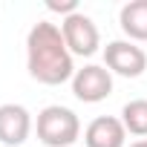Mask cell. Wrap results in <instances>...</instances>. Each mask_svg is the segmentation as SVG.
<instances>
[{"mask_svg":"<svg viewBox=\"0 0 147 147\" xmlns=\"http://www.w3.org/2000/svg\"><path fill=\"white\" fill-rule=\"evenodd\" d=\"M104 66L121 78H138L147 69V52L133 40H110L104 46Z\"/></svg>","mask_w":147,"mask_h":147,"instance_id":"cell-4","label":"cell"},{"mask_svg":"<svg viewBox=\"0 0 147 147\" xmlns=\"http://www.w3.org/2000/svg\"><path fill=\"white\" fill-rule=\"evenodd\" d=\"M46 9H49V12H58V15H63V18L81 12V9H78V0H46Z\"/></svg>","mask_w":147,"mask_h":147,"instance_id":"cell-10","label":"cell"},{"mask_svg":"<svg viewBox=\"0 0 147 147\" xmlns=\"http://www.w3.org/2000/svg\"><path fill=\"white\" fill-rule=\"evenodd\" d=\"M81 136V121L69 107L49 104L38 113V138L46 147H72Z\"/></svg>","mask_w":147,"mask_h":147,"instance_id":"cell-2","label":"cell"},{"mask_svg":"<svg viewBox=\"0 0 147 147\" xmlns=\"http://www.w3.org/2000/svg\"><path fill=\"white\" fill-rule=\"evenodd\" d=\"M113 92V72L98 63H87L72 75V95L84 104H98Z\"/></svg>","mask_w":147,"mask_h":147,"instance_id":"cell-5","label":"cell"},{"mask_svg":"<svg viewBox=\"0 0 147 147\" xmlns=\"http://www.w3.org/2000/svg\"><path fill=\"white\" fill-rule=\"evenodd\" d=\"M26 69L38 84H46V87H58L63 81H72L75 63H72V52L66 49V40H63V32L58 23L38 20L29 29Z\"/></svg>","mask_w":147,"mask_h":147,"instance_id":"cell-1","label":"cell"},{"mask_svg":"<svg viewBox=\"0 0 147 147\" xmlns=\"http://www.w3.org/2000/svg\"><path fill=\"white\" fill-rule=\"evenodd\" d=\"M32 133V115L23 104H0V144L20 147Z\"/></svg>","mask_w":147,"mask_h":147,"instance_id":"cell-6","label":"cell"},{"mask_svg":"<svg viewBox=\"0 0 147 147\" xmlns=\"http://www.w3.org/2000/svg\"><path fill=\"white\" fill-rule=\"evenodd\" d=\"M124 141H127V130H124L121 118H115V115H98L84 130L87 147H124Z\"/></svg>","mask_w":147,"mask_h":147,"instance_id":"cell-7","label":"cell"},{"mask_svg":"<svg viewBox=\"0 0 147 147\" xmlns=\"http://www.w3.org/2000/svg\"><path fill=\"white\" fill-rule=\"evenodd\" d=\"M121 124L130 136H147V98H133L121 107Z\"/></svg>","mask_w":147,"mask_h":147,"instance_id":"cell-9","label":"cell"},{"mask_svg":"<svg viewBox=\"0 0 147 147\" xmlns=\"http://www.w3.org/2000/svg\"><path fill=\"white\" fill-rule=\"evenodd\" d=\"M130 147H147V138H141V141H133Z\"/></svg>","mask_w":147,"mask_h":147,"instance_id":"cell-11","label":"cell"},{"mask_svg":"<svg viewBox=\"0 0 147 147\" xmlns=\"http://www.w3.org/2000/svg\"><path fill=\"white\" fill-rule=\"evenodd\" d=\"M121 32L130 40H147V0H130L118 12Z\"/></svg>","mask_w":147,"mask_h":147,"instance_id":"cell-8","label":"cell"},{"mask_svg":"<svg viewBox=\"0 0 147 147\" xmlns=\"http://www.w3.org/2000/svg\"><path fill=\"white\" fill-rule=\"evenodd\" d=\"M61 32H63V40H66V49L78 58H92L101 46V35H98V26L92 23L90 15L84 12H75L61 20Z\"/></svg>","mask_w":147,"mask_h":147,"instance_id":"cell-3","label":"cell"}]
</instances>
